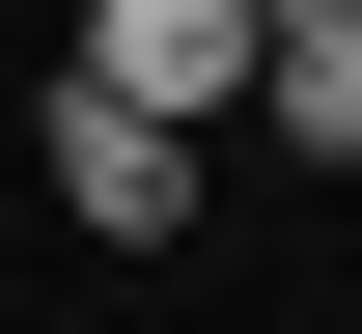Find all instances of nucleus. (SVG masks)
<instances>
[{
  "instance_id": "1",
  "label": "nucleus",
  "mask_w": 362,
  "mask_h": 334,
  "mask_svg": "<svg viewBox=\"0 0 362 334\" xmlns=\"http://www.w3.org/2000/svg\"><path fill=\"white\" fill-rule=\"evenodd\" d=\"M28 167H56V223H112V251H168V223H195V140H168L139 84H84V56L28 84Z\"/></svg>"
},
{
  "instance_id": "2",
  "label": "nucleus",
  "mask_w": 362,
  "mask_h": 334,
  "mask_svg": "<svg viewBox=\"0 0 362 334\" xmlns=\"http://www.w3.org/2000/svg\"><path fill=\"white\" fill-rule=\"evenodd\" d=\"M84 84H139L168 140H223L251 112V0H84Z\"/></svg>"
},
{
  "instance_id": "3",
  "label": "nucleus",
  "mask_w": 362,
  "mask_h": 334,
  "mask_svg": "<svg viewBox=\"0 0 362 334\" xmlns=\"http://www.w3.org/2000/svg\"><path fill=\"white\" fill-rule=\"evenodd\" d=\"M251 112H279L307 167H362V0H334V28H279V56H251Z\"/></svg>"
}]
</instances>
